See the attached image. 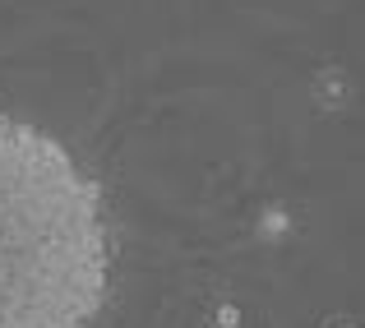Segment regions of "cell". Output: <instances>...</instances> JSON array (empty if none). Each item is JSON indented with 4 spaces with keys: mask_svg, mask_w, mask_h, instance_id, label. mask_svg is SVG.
<instances>
[{
    "mask_svg": "<svg viewBox=\"0 0 365 328\" xmlns=\"http://www.w3.org/2000/svg\"><path fill=\"white\" fill-rule=\"evenodd\" d=\"M111 277L102 185L56 134L0 111V328H98Z\"/></svg>",
    "mask_w": 365,
    "mask_h": 328,
    "instance_id": "cell-1",
    "label": "cell"
}]
</instances>
